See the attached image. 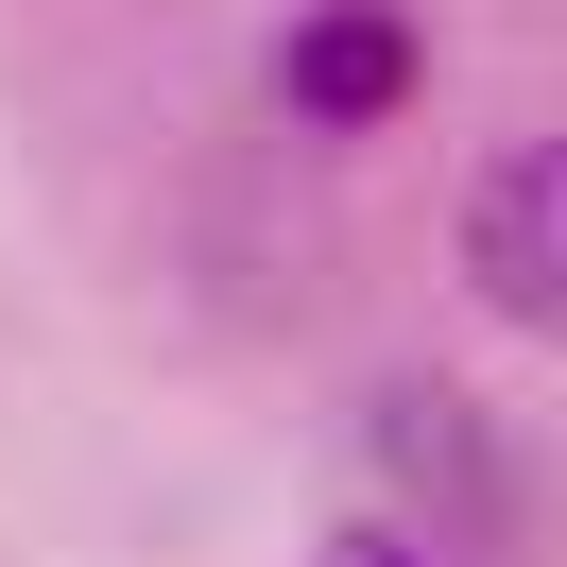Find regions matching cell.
<instances>
[{
    "label": "cell",
    "instance_id": "obj_4",
    "mask_svg": "<svg viewBox=\"0 0 567 567\" xmlns=\"http://www.w3.org/2000/svg\"><path fill=\"white\" fill-rule=\"evenodd\" d=\"M327 567H430V550H413L395 516H344V533H327Z\"/></svg>",
    "mask_w": 567,
    "mask_h": 567
},
{
    "label": "cell",
    "instance_id": "obj_2",
    "mask_svg": "<svg viewBox=\"0 0 567 567\" xmlns=\"http://www.w3.org/2000/svg\"><path fill=\"white\" fill-rule=\"evenodd\" d=\"M258 86H276V121H310V138H379L430 86V18L413 0H292L276 52H258Z\"/></svg>",
    "mask_w": 567,
    "mask_h": 567
},
{
    "label": "cell",
    "instance_id": "obj_1",
    "mask_svg": "<svg viewBox=\"0 0 567 567\" xmlns=\"http://www.w3.org/2000/svg\"><path fill=\"white\" fill-rule=\"evenodd\" d=\"M361 464L395 482V533H413V550H498V533H516V447H498V413L464 379H379Z\"/></svg>",
    "mask_w": 567,
    "mask_h": 567
},
{
    "label": "cell",
    "instance_id": "obj_3",
    "mask_svg": "<svg viewBox=\"0 0 567 567\" xmlns=\"http://www.w3.org/2000/svg\"><path fill=\"white\" fill-rule=\"evenodd\" d=\"M464 292L533 344H567V138H498L464 173Z\"/></svg>",
    "mask_w": 567,
    "mask_h": 567
}]
</instances>
